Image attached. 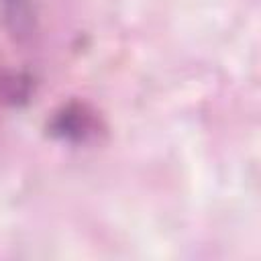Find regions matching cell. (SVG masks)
Returning <instances> with one entry per match:
<instances>
[{
    "label": "cell",
    "instance_id": "6da1fadb",
    "mask_svg": "<svg viewBox=\"0 0 261 261\" xmlns=\"http://www.w3.org/2000/svg\"><path fill=\"white\" fill-rule=\"evenodd\" d=\"M106 130L100 112L86 100H67L53 110L47 120V133L65 145H90Z\"/></svg>",
    "mask_w": 261,
    "mask_h": 261
},
{
    "label": "cell",
    "instance_id": "7a4b0ae2",
    "mask_svg": "<svg viewBox=\"0 0 261 261\" xmlns=\"http://www.w3.org/2000/svg\"><path fill=\"white\" fill-rule=\"evenodd\" d=\"M0 22L6 37L18 47L35 45L41 22L35 0H0Z\"/></svg>",
    "mask_w": 261,
    "mask_h": 261
},
{
    "label": "cell",
    "instance_id": "3957f363",
    "mask_svg": "<svg viewBox=\"0 0 261 261\" xmlns=\"http://www.w3.org/2000/svg\"><path fill=\"white\" fill-rule=\"evenodd\" d=\"M35 96V80L27 71L0 67V104L20 108Z\"/></svg>",
    "mask_w": 261,
    "mask_h": 261
}]
</instances>
